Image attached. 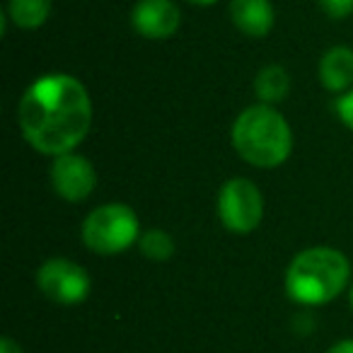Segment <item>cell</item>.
<instances>
[{
  "label": "cell",
  "mask_w": 353,
  "mask_h": 353,
  "mask_svg": "<svg viewBox=\"0 0 353 353\" xmlns=\"http://www.w3.org/2000/svg\"><path fill=\"white\" fill-rule=\"evenodd\" d=\"M17 121L37 152L59 157L85 141L92 126V99L73 75H41L22 94Z\"/></svg>",
  "instance_id": "6da1fadb"
},
{
  "label": "cell",
  "mask_w": 353,
  "mask_h": 353,
  "mask_svg": "<svg viewBox=\"0 0 353 353\" xmlns=\"http://www.w3.org/2000/svg\"><path fill=\"white\" fill-rule=\"evenodd\" d=\"M351 264L334 247H310L295 254L285 271V293L300 305H327L346 290Z\"/></svg>",
  "instance_id": "7a4b0ae2"
},
{
  "label": "cell",
  "mask_w": 353,
  "mask_h": 353,
  "mask_svg": "<svg viewBox=\"0 0 353 353\" xmlns=\"http://www.w3.org/2000/svg\"><path fill=\"white\" fill-rule=\"evenodd\" d=\"M232 148L245 162L261 170L283 165L293 150V131L271 104L247 107L232 123Z\"/></svg>",
  "instance_id": "3957f363"
},
{
  "label": "cell",
  "mask_w": 353,
  "mask_h": 353,
  "mask_svg": "<svg viewBox=\"0 0 353 353\" xmlns=\"http://www.w3.org/2000/svg\"><path fill=\"white\" fill-rule=\"evenodd\" d=\"M141 240L136 211L126 203H104L94 208L83 223V242L90 252L114 256Z\"/></svg>",
  "instance_id": "277c9868"
},
{
  "label": "cell",
  "mask_w": 353,
  "mask_h": 353,
  "mask_svg": "<svg viewBox=\"0 0 353 353\" xmlns=\"http://www.w3.org/2000/svg\"><path fill=\"white\" fill-rule=\"evenodd\" d=\"M218 216L225 230L235 235H250L264 216V199L254 182L245 176H232L218 192Z\"/></svg>",
  "instance_id": "5b68a950"
},
{
  "label": "cell",
  "mask_w": 353,
  "mask_h": 353,
  "mask_svg": "<svg viewBox=\"0 0 353 353\" xmlns=\"http://www.w3.org/2000/svg\"><path fill=\"white\" fill-rule=\"evenodd\" d=\"M37 285L49 300L59 305H78L90 295V276L80 264L63 256L46 259L37 271Z\"/></svg>",
  "instance_id": "8992f818"
},
{
  "label": "cell",
  "mask_w": 353,
  "mask_h": 353,
  "mask_svg": "<svg viewBox=\"0 0 353 353\" xmlns=\"http://www.w3.org/2000/svg\"><path fill=\"white\" fill-rule=\"evenodd\" d=\"M51 184L63 201L80 203L97 187V172L88 157L78 152H63L51 162Z\"/></svg>",
  "instance_id": "52a82bcc"
},
{
  "label": "cell",
  "mask_w": 353,
  "mask_h": 353,
  "mask_svg": "<svg viewBox=\"0 0 353 353\" xmlns=\"http://www.w3.org/2000/svg\"><path fill=\"white\" fill-rule=\"evenodd\" d=\"M133 30L145 39H170L179 30V8L172 0H138L131 12Z\"/></svg>",
  "instance_id": "ba28073f"
},
{
  "label": "cell",
  "mask_w": 353,
  "mask_h": 353,
  "mask_svg": "<svg viewBox=\"0 0 353 353\" xmlns=\"http://www.w3.org/2000/svg\"><path fill=\"white\" fill-rule=\"evenodd\" d=\"M230 17L242 34L254 39H261L274 30L271 0H230Z\"/></svg>",
  "instance_id": "9c48e42d"
},
{
  "label": "cell",
  "mask_w": 353,
  "mask_h": 353,
  "mask_svg": "<svg viewBox=\"0 0 353 353\" xmlns=\"http://www.w3.org/2000/svg\"><path fill=\"white\" fill-rule=\"evenodd\" d=\"M319 80L329 92H346L353 88V49L334 46L319 61Z\"/></svg>",
  "instance_id": "30bf717a"
},
{
  "label": "cell",
  "mask_w": 353,
  "mask_h": 353,
  "mask_svg": "<svg viewBox=\"0 0 353 353\" xmlns=\"http://www.w3.org/2000/svg\"><path fill=\"white\" fill-rule=\"evenodd\" d=\"M290 90V75L281 65H266L254 78V92L261 99V104H279L285 99Z\"/></svg>",
  "instance_id": "8fae6325"
},
{
  "label": "cell",
  "mask_w": 353,
  "mask_h": 353,
  "mask_svg": "<svg viewBox=\"0 0 353 353\" xmlns=\"http://www.w3.org/2000/svg\"><path fill=\"white\" fill-rule=\"evenodd\" d=\"M8 15L20 30H39L51 15V0H10Z\"/></svg>",
  "instance_id": "7c38bea8"
},
{
  "label": "cell",
  "mask_w": 353,
  "mask_h": 353,
  "mask_svg": "<svg viewBox=\"0 0 353 353\" xmlns=\"http://www.w3.org/2000/svg\"><path fill=\"white\" fill-rule=\"evenodd\" d=\"M138 247H141V254L150 261H167L174 254V240L170 237V232L160 230V228L143 232L141 240H138Z\"/></svg>",
  "instance_id": "4fadbf2b"
},
{
  "label": "cell",
  "mask_w": 353,
  "mask_h": 353,
  "mask_svg": "<svg viewBox=\"0 0 353 353\" xmlns=\"http://www.w3.org/2000/svg\"><path fill=\"white\" fill-rule=\"evenodd\" d=\"M319 8L324 10V15L343 20L353 12V0H319Z\"/></svg>",
  "instance_id": "5bb4252c"
},
{
  "label": "cell",
  "mask_w": 353,
  "mask_h": 353,
  "mask_svg": "<svg viewBox=\"0 0 353 353\" xmlns=\"http://www.w3.org/2000/svg\"><path fill=\"white\" fill-rule=\"evenodd\" d=\"M336 114H339V119H341L343 126L351 128V131H353V88L346 90V92H343L341 97H339Z\"/></svg>",
  "instance_id": "9a60e30c"
},
{
  "label": "cell",
  "mask_w": 353,
  "mask_h": 353,
  "mask_svg": "<svg viewBox=\"0 0 353 353\" xmlns=\"http://www.w3.org/2000/svg\"><path fill=\"white\" fill-rule=\"evenodd\" d=\"M0 353H22L20 343L12 341L10 336H3L0 339Z\"/></svg>",
  "instance_id": "2e32d148"
},
{
  "label": "cell",
  "mask_w": 353,
  "mask_h": 353,
  "mask_svg": "<svg viewBox=\"0 0 353 353\" xmlns=\"http://www.w3.org/2000/svg\"><path fill=\"white\" fill-rule=\"evenodd\" d=\"M327 353H353V339H343V341L334 343Z\"/></svg>",
  "instance_id": "e0dca14e"
},
{
  "label": "cell",
  "mask_w": 353,
  "mask_h": 353,
  "mask_svg": "<svg viewBox=\"0 0 353 353\" xmlns=\"http://www.w3.org/2000/svg\"><path fill=\"white\" fill-rule=\"evenodd\" d=\"M189 3H194V6L206 8V6H213V3H218V0H189Z\"/></svg>",
  "instance_id": "ac0fdd59"
},
{
  "label": "cell",
  "mask_w": 353,
  "mask_h": 353,
  "mask_svg": "<svg viewBox=\"0 0 353 353\" xmlns=\"http://www.w3.org/2000/svg\"><path fill=\"white\" fill-rule=\"evenodd\" d=\"M351 307H353V285H351Z\"/></svg>",
  "instance_id": "d6986e66"
}]
</instances>
